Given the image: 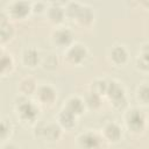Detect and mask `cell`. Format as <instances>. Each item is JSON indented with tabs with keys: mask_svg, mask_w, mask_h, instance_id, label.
<instances>
[{
	"mask_svg": "<svg viewBox=\"0 0 149 149\" xmlns=\"http://www.w3.org/2000/svg\"><path fill=\"white\" fill-rule=\"evenodd\" d=\"M144 122V118L142 115V113H140L139 111H132L128 115V125L132 129L134 130H139L142 128Z\"/></svg>",
	"mask_w": 149,
	"mask_h": 149,
	"instance_id": "1",
	"label": "cell"
},
{
	"mask_svg": "<svg viewBox=\"0 0 149 149\" xmlns=\"http://www.w3.org/2000/svg\"><path fill=\"white\" fill-rule=\"evenodd\" d=\"M81 146L85 149H97L99 146V139L93 134H86L81 137Z\"/></svg>",
	"mask_w": 149,
	"mask_h": 149,
	"instance_id": "2",
	"label": "cell"
},
{
	"mask_svg": "<svg viewBox=\"0 0 149 149\" xmlns=\"http://www.w3.org/2000/svg\"><path fill=\"white\" fill-rule=\"evenodd\" d=\"M84 57H85V49L81 48L80 45H76L69 51V58L72 62H80Z\"/></svg>",
	"mask_w": 149,
	"mask_h": 149,
	"instance_id": "3",
	"label": "cell"
},
{
	"mask_svg": "<svg viewBox=\"0 0 149 149\" xmlns=\"http://www.w3.org/2000/svg\"><path fill=\"white\" fill-rule=\"evenodd\" d=\"M20 112H21V115H22L23 118L28 119V120L34 119L35 115H36V109H35V107H34L31 104H29V102H26V104L21 105V106H20Z\"/></svg>",
	"mask_w": 149,
	"mask_h": 149,
	"instance_id": "4",
	"label": "cell"
},
{
	"mask_svg": "<svg viewBox=\"0 0 149 149\" xmlns=\"http://www.w3.org/2000/svg\"><path fill=\"white\" fill-rule=\"evenodd\" d=\"M107 91H108L109 95L114 100H118V99H121L122 98V88L116 83H109V86H108Z\"/></svg>",
	"mask_w": 149,
	"mask_h": 149,
	"instance_id": "5",
	"label": "cell"
},
{
	"mask_svg": "<svg viewBox=\"0 0 149 149\" xmlns=\"http://www.w3.org/2000/svg\"><path fill=\"white\" fill-rule=\"evenodd\" d=\"M71 34H70V31L69 30H59V31H57L56 33V35H55V38H56V41L58 42V43H61V44H66V43H69L70 41H71Z\"/></svg>",
	"mask_w": 149,
	"mask_h": 149,
	"instance_id": "6",
	"label": "cell"
},
{
	"mask_svg": "<svg viewBox=\"0 0 149 149\" xmlns=\"http://www.w3.org/2000/svg\"><path fill=\"white\" fill-rule=\"evenodd\" d=\"M28 5L26 2H16L14 6H13V13L16 15V16H23L27 14L28 12Z\"/></svg>",
	"mask_w": 149,
	"mask_h": 149,
	"instance_id": "7",
	"label": "cell"
},
{
	"mask_svg": "<svg viewBox=\"0 0 149 149\" xmlns=\"http://www.w3.org/2000/svg\"><path fill=\"white\" fill-rule=\"evenodd\" d=\"M106 134H107V136L109 137V139H112V140H118L119 137H120V128L116 126V125H108L107 127H106Z\"/></svg>",
	"mask_w": 149,
	"mask_h": 149,
	"instance_id": "8",
	"label": "cell"
},
{
	"mask_svg": "<svg viewBox=\"0 0 149 149\" xmlns=\"http://www.w3.org/2000/svg\"><path fill=\"white\" fill-rule=\"evenodd\" d=\"M40 97L44 101H51L55 98V93H54V91L49 86H43L40 90Z\"/></svg>",
	"mask_w": 149,
	"mask_h": 149,
	"instance_id": "9",
	"label": "cell"
},
{
	"mask_svg": "<svg viewBox=\"0 0 149 149\" xmlns=\"http://www.w3.org/2000/svg\"><path fill=\"white\" fill-rule=\"evenodd\" d=\"M112 56H113V59H114L115 62L122 63V62H125V59H126V57H127V54H126V51H125L123 48L118 47V48H115V49L113 50Z\"/></svg>",
	"mask_w": 149,
	"mask_h": 149,
	"instance_id": "10",
	"label": "cell"
},
{
	"mask_svg": "<svg viewBox=\"0 0 149 149\" xmlns=\"http://www.w3.org/2000/svg\"><path fill=\"white\" fill-rule=\"evenodd\" d=\"M83 109V104L79 99H71L69 101L68 105V111H70L71 113H80V111Z\"/></svg>",
	"mask_w": 149,
	"mask_h": 149,
	"instance_id": "11",
	"label": "cell"
},
{
	"mask_svg": "<svg viewBox=\"0 0 149 149\" xmlns=\"http://www.w3.org/2000/svg\"><path fill=\"white\" fill-rule=\"evenodd\" d=\"M61 121L64 126H72L73 125V113H71L70 111H64L61 114Z\"/></svg>",
	"mask_w": 149,
	"mask_h": 149,
	"instance_id": "12",
	"label": "cell"
},
{
	"mask_svg": "<svg viewBox=\"0 0 149 149\" xmlns=\"http://www.w3.org/2000/svg\"><path fill=\"white\" fill-rule=\"evenodd\" d=\"M79 19H80V21H83V22H88L90 20H91V16H92V13H91V10L88 9V8H80L79 9V13H78V15H77Z\"/></svg>",
	"mask_w": 149,
	"mask_h": 149,
	"instance_id": "13",
	"label": "cell"
},
{
	"mask_svg": "<svg viewBox=\"0 0 149 149\" xmlns=\"http://www.w3.org/2000/svg\"><path fill=\"white\" fill-rule=\"evenodd\" d=\"M24 61H26V63H28L30 65H34L37 62V54H36V51H34V50L26 51V54H24Z\"/></svg>",
	"mask_w": 149,
	"mask_h": 149,
	"instance_id": "14",
	"label": "cell"
},
{
	"mask_svg": "<svg viewBox=\"0 0 149 149\" xmlns=\"http://www.w3.org/2000/svg\"><path fill=\"white\" fill-rule=\"evenodd\" d=\"M62 15H63V13H62V10L59 9V8H51V10H50V17L52 19V20H55V21H59L61 19H62Z\"/></svg>",
	"mask_w": 149,
	"mask_h": 149,
	"instance_id": "15",
	"label": "cell"
},
{
	"mask_svg": "<svg viewBox=\"0 0 149 149\" xmlns=\"http://www.w3.org/2000/svg\"><path fill=\"white\" fill-rule=\"evenodd\" d=\"M140 97L143 101H149V86H143L140 90Z\"/></svg>",
	"mask_w": 149,
	"mask_h": 149,
	"instance_id": "16",
	"label": "cell"
},
{
	"mask_svg": "<svg viewBox=\"0 0 149 149\" xmlns=\"http://www.w3.org/2000/svg\"><path fill=\"white\" fill-rule=\"evenodd\" d=\"M140 63L142 65H149V45H146V48L143 50V56H142Z\"/></svg>",
	"mask_w": 149,
	"mask_h": 149,
	"instance_id": "17",
	"label": "cell"
},
{
	"mask_svg": "<svg viewBox=\"0 0 149 149\" xmlns=\"http://www.w3.org/2000/svg\"><path fill=\"white\" fill-rule=\"evenodd\" d=\"M87 102H88V105H91V106H95V105H98V102H99V98H98V95H97L95 93H91V94L87 97Z\"/></svg>",
	"mask_w": 149,
	"mask_h": 149,
	"instance_id": "18",
	"label": "cell"
},
{
	"mask_svg": "<svg viewBox=\"0 0 149 149\" xmlns=\"http://www.w3.org/2000/svg\"><path fill=\"white\" fill-rule=\"evenodd\" d=\"M8 65L10 66V59L7 58V57H2V61H1V68H2V70H5Z\"/></svg>",
	"mask_w": 149,
	"mask_h": 149,
	"instance_id": "19",
	"label": "cell"
},
{
	"mask_svg": "<svg viewBox=\"0 0 149 149\" xmlns=\"http://www.w3.org/2000/svg\"><path fill=\"white\" fill-rule=\"evenodd\" d=\"M6 149H15V148L12 147V146H8V147H6Z\"/></svg>",
	"mask_w": 149,
	"mask_h": 149,
	"instance_id": "20",
	"label": "cell"
}]
</instances>
